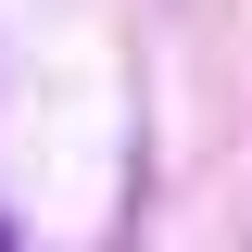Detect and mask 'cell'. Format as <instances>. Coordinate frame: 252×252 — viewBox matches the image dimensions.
Listing matches in <instances>:
<instances>
[{
    "label": "cell",
    "instance_id": "cell-1",
    "mask_svg": "<svg viewBox=\"0 0 252 252\" xmlns=\"http://www.w3.org/2000/svg\"><path fill=\"white\" fill-rule=\"evenodd\" d=\"M0 252H13V227H0Z\"/></svg>",
    "mask_w": 252,
    "mask_h": 252
}]
</instances>
